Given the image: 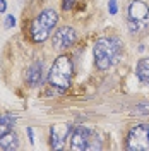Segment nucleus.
<instances>
[{
    "mask_svg": "<svg viewBox=\"0 0 149 151\" xmlns=\"http://www.w3.org/2000/svg\"><path fill=\"white\" fill-rule=\"evenodd\" d=\"M75 2H77V0H64V2H62V9L64 10H70L75 5Z\"/></svg>",
    "mask_w": 149,
    "mask_h": 151,
    "instance_id": "ddd939ff",
    "label": "nucleus"
},
{
    "mask_svg": "<svg viewBox=\"0 0 149 151\" xmlns=\"http://www.w3.org/2000/svg\"><path fill=\"white\" fill-rule=\"evenodd\" d=\"M94 62L100 70H106L108 67L117 64L122 57V43L117 38H100L93 48Z\"/></svg>",
    "mask_w": 149,
    "mask_h": 151,
    "instance_id": "f257e3e1",
    "label": "nucleus"
},
{
    "mask_svg": "<svg viewBox=\"0 0 149 151\" xmlns=\"http://www.w3.org/2000/svg\"><path fill=\"white\" fill-rule=\"evenodd\" d=\"M127 150L146 151L149 150V124H135L127 134Z\"/></svg>",
    "mask_w": 149,
    "mask_h": 151,
    "instance_id": "423d86ee",
    "label": "nucleus"
},
{
    "mask_svg": "<svg viewBox=\"0 0 149 151\" xmlns=\"http://www.w3.org/2000/svg\"><path fill=\"white\" fill-rule=\"evenodd\" d=\"M101 144L96 139L94 131L87 129V127H75L72 139H70V150L79 151V150H100Z\"/></svg>",
    "mask_w": 149,
    "mask_h": 151,
    "instance_id": "39448f33",
    "label": "nucleus"
},
{
    "mask_svg": "<svg viewBox=\"0 0 149 151\" xmlns=\"http://www.w3.org/2000/svg\"><path fill=\"white\" fill-rule=\"evenodd\" d=\"M127 24H129V31L132 35H139L149 26V7L144 2L134 0L129 5Z\"/></svg>",
    "mask_w": 149,
    "mask_h": 151,
    "instance_id": "20e7f679",
    "label": "nucleus"
},
{
    "mask_svg": "<svg viewBox=\"0 0 149 151\" xmlns=\"http://www.w3.org/2000/svg\"><path fill=\"white\" fill-rule=\"evenodd\" d=\"M75 38H77V35H75L74 28L62 26V28L57 29L55 35H53V48L58 50V52L67 50V48H70L75 43Z\"/></svg>",
    "mask_w": 149,
    "mask_h": 151,
    "instance_id": "0eeeda50",
    "label": "nucleus"
},
{
    "mask_svg": "<svg viewBox=\"0 0 149 151\" xmlns=\"http://www.w3.org/2000/svg\"><path fill=\"white\" fill-rule=\"evenodd\" d=\"M16 24V19H14V16H7V19H5V28H12Z\"/></svg>",
    "mask_w": 149,
    "mask_h": 151,
    "instance_id": "2eb2a0df",
    "label": "nucleus"
},
{
    "mask_svg": "<svg viewBox=\"0 0 149 151\" xmlns=\"http://www.w3.org/2000/svg\"><path fill=\"white\" fill-rule=\"evenodd\" d=\"M0 120H2L4 125H7V127L10 129V127L16 124V117H14L12 113H2V115H0Z\"/></svg>",
    "mask_w": 149,
    "mask_h": 151,
    "instance_id": "f8f14e48",
    "label": "nucleus"
},
{
    "mask_svg": "<svg viewBox=\"0 0 149 151\" xmlns=\"http://www.w3.org/2000/svg\"><path fill=\"white\" fill-rule=\"evenodd\" d=\"M26 81H28V84L31 86V88L39 86L43 83V62H41V60H36V62L28 69V72H26Z\"/></svg>",
    "mask_w": 149,
    "mask_h": 151,
    "instance_id": "6e6552de",
    "label": "nucleus"
},
{
    "mask_svg": "<svg viewBox=\"0 0 149 151\" xmlns=\"http://www.w3.org/2000/svg\"><path fill=\"white\" fill-rule=\"evenodd\" d=\"M135 74L139 77L140 83L149 84V57L148 58H140L135 65Z\"/></svg>",
    "mask_w": 149,
    "mask_h": 151,
    "instance_id": "9d476101",
    "label": "nucleus"
},
{
    "mask_svg": "<svg viewBox=\"0 0 149 151\" xmlns=\"http://www.w3.org/2000/svg\"><path fill=\"white\" fill-rule=\"evenodd\" d=\"M7 9V4H5V0H0V12H5Z\"/></svg>",
    "mask_w": 149,
    "mask_h": 151,
    "instance_id": "f3484780",
    "label": "nucleus"
},
{
    "mask_svg": "<svg viewBox=\"0 0 149 151\" xmlns=\"http://www.w3.org/2000/svg\"><path fill=\"white\" fill-rule=\"evenodd\" d=\"M57 22H58V14L53 9H45L29 26V33H31L33 41L43 43L50 36V33L57 26Z\"/></svg>",
    "mask_w": 149,
    "mask_h": 151,
    "instance_id": "7ed1b4c3",
    "label": "nucleus"
},
{
    "mask_svg": "<svg viewBox=\"0 0 149 151\" xmlns=\"http://www.w3.org/2000/svg\"><path fill=\"white\" fill-rule=\"evenodd\" d=\"M0 148L2 150H17L19 141H17V134L12 131H7L5 134L0 136Z\"/></svg>",
    "mask_w": 149,
    "mask_h": 151,
    "instance_id": "1a4fd4ad",
    "label": "nucleus"
},
{
    "mask_svg": "<svg viewBox=\"0 0 149 151\" xmlns=\"http://www.w3.org/2000/svg\"><path fill=\"white\" fill-rule=\"evenodd\" d=\"M50 146H52L53 150H62V148H64V139L58 137L55 127L50 129Z\"/></svg>",
    "mask_w": 149,
    "mask_h": 151,
    "instance_id": "9b49d317",
    "label": "nucleus"
},
{
    "mask_svg": "<svg viewBox=\"0 0 149 151\" xmlns=\"http://www.w3.org/2000/svg\"><path fill=\"white\" fill-rule=\"evenodd\" d=\"M28 132H29V141L34 142V137H33V129H31V127H28Z\"/></svg>",
    "mask_w": 149,
    "mask_h": 151,
    "instance_id": "a211bd4d",
    "label": "nucleus"
},
{
    "mask_svg": "<svg viewBox=\"0 0 149 151\" xmlns=\"http://www.w3.org/2000/svg\"><path fill=\"white\" fill-rule=\"evenodd\" d=\"M117 10H118V7H117V0H110V14L115 16Z\"/></svg>",
    "mask_w": 149,
    "mask_h": 151,
    "instance_id": "4468645a",
    "label": "nucleus"
},
{
    "mask_svg": "<svg viewBox=\"0 0 149 151\" xmlns=\"http://www.w3.org/2000/svg\"><path fill=\"white\" fill-rule=\"evenodd\" d=\"M7 131H9V127H7V125H4L2 120H0V136H2V134H5Z\"/></svg>",
    "mask_w": 149,
    "mask_h": 151,
    "instance_id": "dca6fc26",
    "label": "nucleus"
},
{
    "mask_svg": "<svg viewBox=\"0 0 149 151\" xmlns=\"http://www.w3.org/2000/svg\"><path fill=\"white\" fill-rule=\"evenodd\" d=\"M72 74H74V65H72V58L69 55H60L55 58L53 65L50 69L48 74V83L53 86L58 91H65L70 86L72 81Z\"/></svg>",
    "mask_w": 149,
    "mask_h": 151,
    "instance_id": "f03ea898",
    "label": "nucleus"
}]
</instances>
